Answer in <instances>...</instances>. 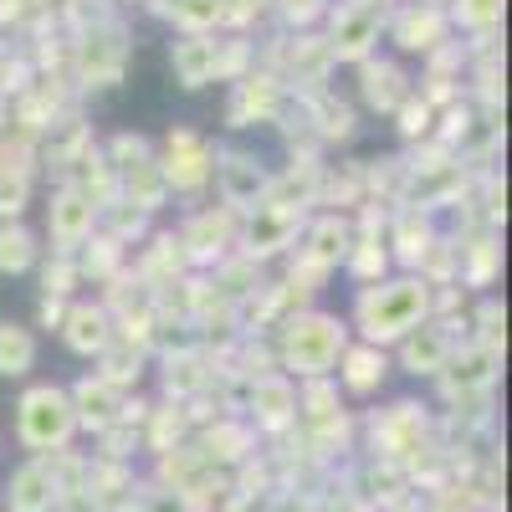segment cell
Instances as JSON below:
<instances>
[{
	"label": "cell",
	"mask_w": 512,
	"mask_h": 512,
	"mask_svg": "<svg viewBox=\"0 0 512 512\" xmlns=\"http://www.w3.org/2000/svg\"><path fill=\"white\" fill-rule=\"evenodd\" d=\"M82 246H88V251H82L77 256V272H93V277H118V267H123V241L118 236H88V241H82Z\"/></svg>",
	"instance_id": "obj_24"
},
{
	"label": "cell",
	"mask_w": 512,
	"mask_h": 512,
	"mask_svg": "<svg viewBox=\"0 0 512 512\" xmlns=\"http://www.w3.org/2000/svg\"><path fill=\"white\" fill-rule=\"evenodd\" d=\"M77 431V415H72V400L67 390H57V384H36V390L21 395L16 405V436L21 446L31 451H62Z\"/></svg>",
	"instance_id": "obj_3"
},
{
	"label": "cell",
	"mask_w": 512,
	"mask_h": 512,
	"mask_svg": "<svg viewBox=\"0 0 512 512\" xmlns=\"http://www.w3.org/2000/svg\"><path fill=\"white\" fill-rule=\"evenodd\" d=\"M169 67H175L180 88H205V82H216V41L210 36H180L175 47H169Z\"/></svg>",
	"instance_id": "obj_15"
},
{
	"label": "cell",
	"mask_w": 512,
	"mask_h": 512,
	"mask_svg": "<svg viewBox=\"0 0 512 512\" xmlns=\"http://www.w3.org/2000/svg\"><path fill=\"white\" fill-rule=\"evenodd\" d=\"M52 507V472L47 466H21L11 482V512H47Z\"/></svg>",
	"instance_id": "obj_23"
},
{
	"label": "cell",
	"mask_w": 512,
	"mask_h": 512,
	"mask_svg": "<svg viewBox=\"0 0 512 512\" xmlns=\"http://www.w3.org/2000/svg\"><path fill=\"white\" fill-rule=\"evenodd\" d=\"M123 57H128L123 31L118 26H93L77 47V72L88 77V88H113V82L123 77Z\"/></svg>",
	"instance_id": "obj_7"
},
{
	"label": "cell",
	"mask_w": 512,
	"mask_h": 512,
	"mask_svg": "<svg viewBox=\"0 0 512 512\" xmlns=\"http://www.w3.org/2000/svg\"><path fill=\"white\" fill-rule=\"evenodd\" d=\"M36 369V338L26 323L0 318V379H21Z\"/></svg>",
	"instance_id": "obj_20"
},
{
	"label": "cell",
	"mask_w": 512,
	"mask_h": 512,
	"mask_svg": "<svg viewBox=\"0 0 512 512\" xmlns=\"http://www.w3.org/2000/svg\"><path fill=\"white\" fill-rule=\"evenodd\" d=\"M113 313L103 303H67V318H62V338H67V349L82 354V359H98L108 344H113Z\"/></svg>",
	"instance_id": "obj_11"
},
{
	"label": "cell",
	"mask_w": 512,
	"mask_h": 512,
	"mask_svg": "<svg viewBox=\"0 0 512 512\" xmlns=\"http://www.w3.org/2000/svg\"><path fill=\"white\" fill-rule=\"evenodd\" d=\"M36 256H41V246H36V236L21 221H0V272L21 277V272L36 267Z\"/></svg>",
	"instance_id": "obj_22"
},
{
	"label": "cell",
	"mask_w": 512,
	"mask_h": 512,
	"mask_svg": "<svg viewBox=\"0 0 512 512\" xmlns=\"http://www.w3.org/2000/svg\"><path fill=\"white\" fill-rule=\"evenodd\" d=\"M77 282H82V272H77V251H52L47 272H41V287H47V297H72Z\"/></svg>",
	"instance_id": "obj_27"
},
{
	"label": "cell",
	"mask_w": 512,
	"mask_h": 512,
	"mask_svg": "<svg viewBox=\"0 0 512 512\" xmlns=\"http://www.w3.org/2000/svg\"><path fill=\"white\" fill-rule=\"evenodd\" d=\"M26 195H31V180L26 175H6V169H0V221H21Z\"/></svg>",
	"instance_id": "obj_30"
},
{
	"label": "cell",
	"mask_w": 512,
	"mask_h": 512,
	"mask_svg": "<svg viewBox=\"0 0 512 512\" xmlns=\"http://www.w3.org/2000/svg\"><path fill=\"white\" fill-rule=\"evenodd\" d=\"M431 308V282L425 277H395V282H369L359 287L354 323L364 328V344H400V338L425 318Z\"/></svg>",
	"instance_id": "obj_1"
},
{
	"label": "cell",
	"mask_w": 512,
	"mask_h": 512,
	"mask_svg": "<svg viewBox=\"0 0 512 512\" xmlns=\"http://www.w3.org/2000/svg\"><path fill=\"white\" fill-rule=\"evenodd\" d=\"M93 221H98V205L82 195L77 185H62L52 210H47V231H52V251H77L82 241L93 236Z\"/></svg>",
	"instance_id": "obj_8"
},
{
	"label": "cell",
	"mask_w": 512,
	"mask_h": 512,
	"mask_svg": "<svg viewBox=\"0 0 512 512\" xmlns=\"http://www.w3.org/2000/svg\"><path fill=\"white\" fill-rule=\"evenodd\" d=\"M384 369H390V354L374 349V344H354L338 354V379H344L349 395H374L384 384Z\"/></svg>",
	"instance_id": "obj_18"
},
{
	"label": "cell",
	"mask_w": 512,
	"mask_h": 512,
	"mask_svg": "<svg viewBox=\"0 0 512 512\" xmlns=\"http://www.w3.org/2000/svg\"><path fill=\"white\" fill-rule=\"evenodd\" d=\"M67 400H72V415H77V425H98V431L118 420V405H123V395L113 390V384H103L98 374H93V379H82V384H77V390H72Z\"/></svg>",
	"instance_id": "obj_19"
},
{
	"label": "cell",
	"mask_w": 512,
	"mask_h": 512,
	"mask_svg": "<svg viewBox=\"0 0 512 512\" xmlns=\"http://www.w3.org/2000/svg\"><path fill=\"white\" fill-rule=\"evenodd\" d=\"M67 318V297H41V328H62Z\"/></svg>",
	"instance_id": "obj_33"
},
{
	"label": "cell",
	"mask_w": 512,
	"mask_h": 512,
	"mask_svg": "<svg viewBox=\"0 0 512 512\" xmlns=\"http://www.w3.org/2000/svg\"><path fill=\"white\" fill-rule=\"evenodd\" d=\"M456 21L487 36V31L502 21V0H456Z\"/></svg>",
	"instance_id": "obj_29"
},
{
	"label": "cell",
	"mask_w": 512,
	"mask_h": 512,
	"mask_svg": "<svg viewBox=\"0 0 512 512\" xmlns=\"http://www.w3.org/2000/svg\"><path fill=\"white\" fill-rule=\"evenodd\" d=\"M297 221H303V210H277V205H256L246 216V236H241V256L251 262H262V256L292 246L297 236Z\"/></svg>",
	"instance_id": "obj_10"
},
{
	"label": "cell",
	"mask_w": 512,
	"mask_h": 512,
	"mask_svg": "<svg viewBox=\"0 0 512 512\" xmlns=\"http://www.w3.org/2000/svg\"><path fill=\"white\" fill-rule=\"evenodd\" d=\"M395 231H400V241H405V262L420 267V256L436 246V241H431V221H425L420 210H400V216H395Z\"/></svg>",
	"instance_id": "obj_26"
},
{
	"label": "cell",
	"mask_w": 512,
	"mask_h": 512,
	"mask_svg": "<svg viewBox=\"0 0 512 512\" xmlns=\"http://www.w3.org/2000/svg\"><path fill=\"white\" fill-rule=\"evenodd\" d=\"M446 41V11L441 6H405L395 21V47L400 52H436Z\"/></svg>",
	"instance_id": "obj_14"
},
{
	"label": "cell",
	"mask_w": 512,
	"mask_h": 512,
	"mask_svg": "<svg viewBox=\"0 0 512 512\" xmlns=\"http://www.w3.org/2000/svg\"><path fill=\"white\" fill-rule=\"evenodd\" d=\"M297 410V390L282 374H262L251 384V415H262V425H282Z\"/></svg>",
	"instance_id": "obj_21"
},
{
	"label": "cell",
	"mask_w": 512,
	"mask_h": 512,
	"mask_svg": "<svg viewBox=\"0 0 512 512\" xmlns=\"http://www.w3.org/2000/svg\"><path fill=\"white\" fill-rule=\"evenodd\" d=\"M159 175H164L169 190H185V195L205 190L210 180H216V144H210L205 134H195V128H169Z\"/></svg>",
	"instance_id": "obj_4"
},
{
	"label": "cell",
	"mask_w": 512,
	"mask_h": 512,
	"mask_svg": "<svg viewBox=\"0 0 512 512\" xmlns=\"http://www.w3.org/2000/svg\"><path fill=\"white\" fill-rule=\"evenodd\" d=\"M395 113L405 118V123H400V134H405V139H425V134H431V118H436V113L425 108V103H420L415 93H410V98H405V103H400Z\"/></svg>",
	"instance_id": "obj_32"
},
{
	"label": "cell",
	"mask_w": 512,
	"mask_h": 512,
	"mask_svg": "<svg viewBox=\"0 0 512 512\" xmlns=\"http://www.w3.org/2000/svg\"><path fill=\"white\" fill-rule=\"evenodd\" d=\"M451 333L441 328V323H415L405 338H400V364L410 369V374H441L446 369V359H451Z\"/></svg>",
	"instance_id": "obj_12"
},
{
	"label": "cell",
	"mask_w": 512,
	"mask_h": 512,
	"mask_svg": "<svg viewBox=\"0 0 512 512\" xmlns=\"http://www.w3.org/2000/svg\"><path fill=\"white\" fill-rule=\"evenodd\" d=\"M359 93H364V103L374 108V113H395L405 98H410V77L400 72V62H374V57H364L359 62Z\"/></svg>",
	"instance_id": "obj_13"
},
{
	"label": "cell",
	"mask_w": 512,
	"mask_h": 512,
	"mask_svg": "<svg viewBox=\"0 0 512 512\" xmlns=\"http://www.w3.org/2000/svg\"><path fill=\"white\" fill-rule=\"evenodd\" d=\"M354 241H359V236H354V226H349L344 216H323V221L313 226L308 246L297 251V256H303V262H313V267H323V272H333V267L354 251Z\"/></svg>",
	"instance_id": "obj_16"
},
{
	"label": "cell",
	"mask_w": 512,
	"mask_h": 512,
	"mask_svg": "<svg viewBox=\"0 0 512 512\" xmlns=\"http://www.w3.org/2000/svg\"><path fill=\"white\" fill-rule=\"evenodd\" d=\"M231 241H236V210H195V216L185 221V231H180V246H185V256L190 262H210V256H221L231 251Z\"/></svg>",
	"instance_id": "obj_9"
},
{
	"label": "cell",
	"mask_w": 512,
	"mask_h": 512,
	"mask_svg": "<svg viewBox=\"0 0 512 512\" xmlns=\"http://www.w3.org/2000/svg\"><path fill=\"white\" fill-rule=\"evenodd\" d=\"M344 262H349V272L369 287V282H379V277H384V267H390V256H384V246H379V241H354V251L344 256Z\"/></svg>",
	"instance_id": "obj_28"
},
{
	"label": "cell",
	"mask_w": 512,
	"mask_h": 512,
	"mask_svg": "<svg viewBox=\"0 0 512 512\" xmlns=\"http://www.w3.org/2000/svg\"><path fill=\"white\" fill-rule=\"evenodd\" d=\"M374 41H379V6H374V0H349V6L333 11V41H328V52L338 62H364Z\"/></svg>",
	"instance_id": "obj_6"
},
{
	"label": "cell",
	"mask_w": 512,
	"mask_h": 512,
	"mask_svg": "<svg viewBox=\"0 0 512 512\" xmlns=\"http://www.w3.org/2000/svg\"><path fill=\"white\" fill-rule=\"evenodd\" d=\"M267 169H262V159H251V154H216V190H221V205L226 210H236V216H241V210H246V216H251V210L256 205H262L267 200Z\"/></svg>",
	"instance_id": "obj_5"
},
{
	"label": "cell",
	"mask_w": 512,
	"mask_h": 512,
	"mask_svg": "<svg viewBox=\"0 0 512 512\" xmlns=\"http://www.w3.org/2000/svg\"><path fill=\"white\" fill-rule=\"evenodd\" d=\"M175 26L185 31V36H205L210 26L221 21V0H175Z\"/></svg>",
	"instance_id": "obj_25"
},
{
	"label": "cell",
	"mask_w": 512,
	"mask_h": 512,
	"mask_svg": "<svg viewBox=\"0 0 512 512\" xmlns=\"http://www.w3.org/2000/svg\"><path fill=\"white\" fill-rule=\"evenodd\" d=\"M344 349H349V328L338 323V318H328V313H297V318H287L282 333H277V359H282V369L303 374V379L328 374Z\"/></svg>",
	"instance_id": "obj_2"
},
{
	"label": "cell",
	"mask_w": 512,
	"mask_h": 512,
	"mask_svg": "<svg viewBox=\"0 0 512 512\" xmlns=\"http://www.w3.org/2000/svg\"><path fill=\"white\" fill-rule=\"evenodd\" d=\"M277 103H282V88H277L272 72L241 77V82H236V98H231V108H226V118H231V128H246V118H251V123H256V118H272Z\"/></svg>",
	"instance_id": "obj_17"
},
{
	"label": "cell",
	"mask_w": 512,
	"mask_h": 512,
	"mask_svg": "<svg viewBox=\"0 0 512 512\" xmlns=\"http://www.w3.org/2000/svg\"><path fill=\"white\" fill-rule=\"evenodd\" d=\"M323 139H354V108L338 103V98H323V123H318Z\"/></svg>",
	"instance_id": "obj_31"
}]
</instances>
